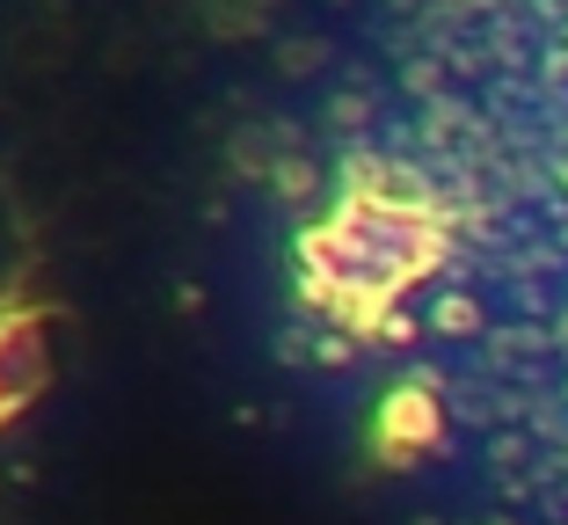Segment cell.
I'll list each match as a JSON object with an SVG mask.
<instances>
[{
    "instance_id": "obj_1",
    "label": "cell",
    "mask_w": 568,
    "mask_h": 525,
    "mask_svg": "<svg viewBox=\"0 0 568 525\" xmlns=\"http://www.w3.org/2000/svg\"><path fill=\"white\" fill-rule=\"evenodd\" d=\"M437 438V402L423 387H402V394H386L379 408V445L386 453H416V445Z\"/></svg>"
}]
</instances>
